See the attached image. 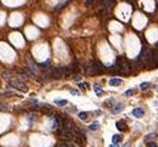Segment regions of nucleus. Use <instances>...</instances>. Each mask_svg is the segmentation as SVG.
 Wrapping results in <instances>:
<instances>
[{
	"label": "nucleus",
	"instance_id": "1",
	"mask_svg": "<svg viewBox=\"0 0 158 147\" xmlns=\"http://www.w3.org/2000/svg\"><path fill=\"white\" fill-rule=\"evenodd\" d=\"M9 85H10V87L18 90L20 92H27V86L21 79H13V80H10Z\"/></svg>",
	"mask_w": 158,
	"mask_h": 147
},
{
	"label": "nucleus",
	"instance_id": "2",
	"mask_svg": "<svg viewBox=\"0 0 158 147\" xmlns=\"http://www.w3.org/2000/svg\"><path fill=\"white\" fill-rule=\"evenodd\" d=\"M60 133V137L61 138H64L65 141H67V142H70V141H74L75 138H76V135L71 131V130H60L59 131Z\"/></svg>",
	"mask_w": 158,
	"mask_h": 147
},
{
	"label": "nucleus",
	"instance_id": "3",
	"mask_svg": "<svg viewBox=\"0 0 158 147\" xmlns=\"http://www.w3.org/2000/svg\"><path fill=\"white\" fill-rule=\"evenodd\" d=\"M50 75L52 79H60L62 77V75H65V69L64 67H56V69H52L50 71Z\"/></svg>",
	"mask_w": 158,
	"mask_h": 147
},
{
	"label": "nucleus",
	"instance_id": "4",
	"mask_svg": "<svg viewBox=\"0 0 158 147\" xmlns=\"http://www.w3.org/2000/svg\"><path fill=\"white\" fill-rule=\"evenodd\" d=\"M116 127L118 128L119 131H122V132H126V131L128 130V127H127V125H126L124 121H118V122L116 124Z\"/></svg>",
	"mask_w": 158,
	"mask_h": 147
},
{
	"label": "nucleus",
	"instance_id": "5",
	"mask_svg": "<svg viewBox=\"0 0 158 147\" xmlns=\"http://www.w3.org/2000/svg\"><path fill=\"white\" fill-rule=\"evenodd\" d=\"M132 115H133L135 117H137V119H141V117H143L144 111H143L142 108H135V110L132 111Z\"/></svg>",
	"mask_w": 158,
	"mask_h": 147
},
{
	"label": "nucleus",
	"instance_id": "6",
	"mask_svg": "<svg viewBox=\"0 0 158 147\" xmlns=\"http://www.w3.org/2000/svg\"><path fill=\"white\" fill-rule=\"evenodd\" d=\"M92 66L95 67V70H96L97 72H101V71H105V70H106V67H105V66H103L102 64L100 63V61H95Z\"/></svg>",
	"mask_w": 158,
	"mask_h": 147
},
{
	"label": "nucleus",
	"instance_id": "7",
	"mask_svg": "<svg viewBox=\"0 0 158 147\" xmlns=\"http://www.w3.org/2000/svg\"><path fill=\"white\" fill-rule=\"evenodd\" d=\"M122 110H123V105H122V104H116V105H115V107H112V110H111V111H112V113L115 115V113H118V112H121Z\"/></svg>",
	"mask_w": 158,
	"mask_h": 147
},
{
	"label": "nucleus",
	"instance_id": "8",
	"mask_svg": "<svg viewBox=\"0 0 158 147\" xmlns=\"http://www.w3.org/2000/svg\"><path fill=\"white\" fill-rule=\"evenodd\" d=\"M108 84L111 85V86H119V85L122 84V80L121 79H111L110 81H108Z\"/></svg>",
	"mask_w": 158,
	"mask_h": 147
},
{
	"label": "nucleus",
	"instance_id": "9",
	"mask_svg": "<svg viewBox=\"0 0 158 147\" xmlns=\"http://www.w3.org/2000/svg\"><path fill=\"white\" fill-rule=\"evenodd\" d=\"M93 89H95V92L97 94V96H102V94H103V90H102V87H101L99 84H95V85H93Z\"/></svg>",
	"mask_w": 158,
	"mask_h": 147
},
{
	"label": "nucleus",
	"instance_id": "10",
	"mask_svg": "<svg viewBox=\"0 0 158 147\" xmlns=\"http://www.w3.org/2000/svg\"><path fill=\"white\" fill-rule=\"evenodd\" d=\"M100 128V124L97 121H93L91 125H90V130H92V131H96V130H99Z\"/></svg>",
	"mask_w": 158,
	"mask_h": 147
},
{
	"label": "nucleus",
	"instance_id": "11",
	"mask_svg": "<svg viewBox=\"0 0 158 147\" xmlns=\"http://www.w3.org/2000/svg\"><path fill=\"white\" fill-rule=\"evenodd\" d=\"M121 140H122V136H121V135H113V136H112V142H113V143H118Z\"/></svg>",
	"mask_w": 158,
	"mask_h": 147
},
{
	"label": "nucleus",
	"instance_id": "12",
	"mask_svg": "<svg viewBox=\"0 0 158 147\" xmlns=\"http://www.w3.org/2000/svg\"><path fill=\"white\" fill-rule=\"evenodd\" d=\"M42 112H45V113H50V112H52V108H51L49 105H45V106H42Z\"/></svg>",
	"mask_w": 158,
	"mask_h": 147
},
{
	"label": "nucleus",
	"instance_id": "13",
	"mask_svg": "<svg viewBox=\"0 0 158 147\" xmlns=\"http://www.w3.org/2000/svg\"><path fill=\"white\" fill-rule=\"evenodd\" d=\"M79 117H80V120H87V117H88V113L87 112H80L79 113Z\"/></svg>",
	"mask_w": 158,
	"mask_h": 147
},
{
	"label": "nucleus",
	"instance_id": "14",
	"mask_svg": "<svg viewBox=\"0 0 158 147\" xmlns=\"http://www.w3.org/2000/svg\"><path fill=\"white\" fill-rule=\"evenodd\" d=\"M55 104H56V105H59V106H65L66 104H67V101H66V100H56V101H55Z\"/></svg>",
	"mask_w": 158,
	"mask_h": 147
},
{
	"label": "nucleus",
	"instance_id": "15",
	"mask_svg": "<svg viewBox=\"0 0 158 147\" xmlns=\"http://www.w3.org/2000/svg\"><path fill=\"white\" fill-rule=\"evenodd\" d=\"M87 85H88V84H86V82H81V84H79V86H80V89L86 90V89H87Z\"/></svg>",
	"mask_w": 158,
	"mask_h": 147
},
{
	"label": "nucleus",
	"instance_id": "16",
	"mask_svg": "<svg viewBox=\"0 0 158 147\" xmlns=\"http://www.w3.org/2000/svg\"><path fill=\"white\" fill-rule=\"evenodd\" d=\"M5 95H10V96H15V95H16V92H15V91H10V90H8V91H5Z\"/></svg>",
	"mask_w": 158,
	"mask_h": 147
},
{
	"label": "nucleus",
	"instance_id": "17",
	"mask_svg": "<svg viewBox=\"0 0 158 147\" xmlns=\"http://www.w3.org/2000/svg\"><path fill=\"white\" fill-rule=\"evenodd\" d=\"M40 66H41V67H44V69H46V67H49V66H50V63H49V61H45V63L41 64Z\"/></svg>",
	"mask_w": 158,
	"mask_h": 147
},
{
	"label": "nucleus",
	"instance_id": "18",
	"mask_svg": "<svg viewBox=\"0 0 158 147\" xmlns=\"http://www.w3.org/2000/svg\"><path fill=\"white\" fill-rule=\"evenodd\" d=\"M139 86H141V89H143V90H144V89H147V87H148V82H142Z\"/></svg>",
	"mask_w": 158,
	"mask_h": 147
},
{
	"label": "nucleus",
	"instance_id": "19",
	"mask_svg": "<svg viewBox=\"0 0 158 147\" xmlns=\"http://www.w3.org/2000/svg\"><path fill=\"white\" fill-rule=\"evenodd\" d=\"M71 94H72L74 96H77V95H80V91L79 90H71Z\"/></svg>",
	"mask_w": 158,
	"mask_h": 147
},
{
	"label": "nucleus",
	"instance_id": "20",
	"mask_svg": "<svg viewBox=\"0 0 158 147\" xmlns=\"http://www.w3.org/2000/svg\"><path fill=\"white\" fill-rule=\"evenodd\" d=\"M147 147H157V145L152 141V142H147Z\"/></svg>",
	"mask_w": 158,
	"mask_h": 147
},
{
	"label": "nucleus",
	"instance_id": "21",
	"mask_svg": "<svg viewBox=\"0 0 158 147\" xmlns=\"http://www.w3.org/2000/svg\"><path fill=\"white\" fill-rule=\"evenodd\" d=\"M132 94H133V90H127V91L124 92V95H126V96H131Z\"/></svg>",
	"mask_w": 158,
	"mask_h": 147
},
{
	"label": "nucleus",
	"instance_id": "22",
	"mask_svg": "<svg viewBox=\"0 0 158 147\" xmlns=\"http://www.w3.org/2000/svg\"><path fill=\"white\" fill-rule=\"evenodd\" d=\"M9 76H10V72H6V71H4V72H3V77H5V79H6V77H9Z\"/></svg>",
	"mask_w": 158,
	"mask_h": 147
},
{
	"label": "nucleus",
	"instance_id": "23",
	"mask_svg": "<svg viewBox=\"0 0 158 147\" xmlns=\"http://www.w3.org/2000/svg\"><path fill=\"white\" fill-rule=\"evenodd\" d=\"M65 4H66V3H60L59 5H57V6H56V8H55V9H60V8H62V6H65Z\"/></svg>",
	"mask_w": 158,
	"mask_h": 147
},
{
	"label": "nucleus",
	"instance_id": "24",
	"mask_svg": "<svg viewBox=\"0 0 158 147\" xmlns=\"http://www.w3.org/2000/svg\"><path fill=\"white\" fill-rule=\"evenodd\" d=\"M110 147H118L117 143H112V145H110Z\"/></svg>",
	"mask_w": 158,
	"mask_h": 147
},
{
	"label": "nucleus",
	"instance_id": "25",
	"mask_svg": "<svg viewBox=\"0 0 158 147\" xmlns=\"http://www.w3.org/2000/svg\"><path fill=\"white\" fill-rule=\"evenodd\" d=\"M74 80H76V81H79V80H80V76H75V77H74Z\"/></svg>",
	"mask_w": 158,
	"mask_h": 147
},
{
	"label": "nucleus",
	"instance_id": "26",
	"mask_svg": "<svg viewBox=\"0 0 158 147\" xmlns=\"http://www.w3.org/2000/svg\"><path fill=\"white\" fill-rule=\"evenodd\" d=\"M3 108H4V105H3V104L0 102V110H3Z\"/></svg>",
	"mask_w": 158,
	"mask_h": 147
},
{
	"label": "nucleus",
	"instance_id": "27",
	"mask_svg": "<svg viewBox=\"0 0 158 147\" xmlns=\"http://www.w3.org/2000/svg\"><path fill=\"white\" fill-rule=\"evenodd\" d=\"M123 147H130V143H126V145H124Z\"/></svg>",
	"mask_w": 158,
	"mask_h": 147
}]
</instances>
